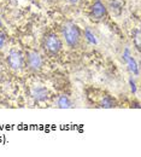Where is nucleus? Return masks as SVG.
Returning <instances> with one entry per match:
<instances>
[{"instance_id": "39448f33", "label": "nucleus", "mask_w": 141, "mask_h": 157, "mask_svg": "<svg viewBox=\"0 0 141 157\" xmlns=\"http://www.w3.org/2000/svg\"><path fill=\"white\" fill-rule=\"evenodd\" d=\"M122 57H123V59H124L127 67H128L129 73H130L133 76H139V75H140V68H139V64H138L136 59L133 57V55H132V52H130V50H129L128 47L124 48Z\"/></svg>"}, {"instance_id": "7ed1b4c3", "label": "nucleus", "mask_w": 141, "mask_h": 157, "mask_svg": "<svg viewBox=\"0 0 141 157\" xmlns=\"http://www.w3.org/2000/svg\"><path fill=\"white\" fill-rule=\"evenodd\" d=\"M24 67L29 71L39 73L43 67V58L38 51H28L24 56Z\"/></svg>"}, {"instance_id": "f03ea898", "label": "nucleus", "mask_w": 141, "mask_h": 157, "mask_svg": "<svg viewBox=\"0 0 141 157\" xmlns=\"http://www.w3.org/2000/svg\"><path fill=\"white\" fill-rule=\"evenodd\" d=\"M41 47L46 55L54 57V56L59 55V52L63 48V39L56 32L50 30L41 39Z\"/></svg>"}, {"instance_id": "ddd939ff", "label": "nucleus", "mask_w": 141, "mask_h": 157, "mask_svg": "<svg viewBox=\"0 0 141 157\" xmlns=\"http://www.w3.org/2000/svg\"><path fill=\"white\" fill-rule=\"evenodd\" d=\"M129 85H130V90H132V92L135 93V92H136V85H135V82H134L133 78H129Z\"/></svg>"}, {"instance_id": "423d86ee", "label": "nucleus", "mask_w": 141, "mask_h": 157, "mask_svg": "<svg viewBox=\"0 0 141 157\" xmlns=\"http://www.w3.org/2000/svg\"><path fill=\"white\" fill-rule=\"evenodd\" d=\"M89 15H91V17L93 20L101 21L104 17H106V15H107V7H106V5L101 0H95L93 2V5L91 6Z\"/></svg>"}, {"instance_id": "f8f14e48", "label": "nucleus", "mask_w": 141, "mask_h": 157, "mask_svg": "<svg viewBox=\"0 0 141 157\" xmlns=\"http://www.w3.org/2000/svg\"><path fill=\"white\" fill-rule=\"evenodd\" d=\"M5 45H6V35L2 32H0V51L5 47Z\"/></svg>"}, {"instance_id": "20e7f679", "label": "nucleus", "mask_w": 141, "mask_h": 157, "mask_svg": "<svg viewBox=\"0 0 141 157\" xmlns=\"http://www.w3.org/2000/svg\"><path fill=\"white\" fill-rule=\"evenodd\" d=\"M7 65L15 70V71H20L24 68V55L17 48H12L10 50L9 55H7Z\"/></svg>"}, {"instance_id": "6e6552de", "label": "nucleus", "mask_w": 141, "mask_h": 157, "mask_svg": "<svg viewBox=\"0 0 141 157\" xmlns=\"http://www.w3.org/2000/svg\"><path fill=\"white\" fill-rule=\"evenodd\" d=\"M116 105H117L116 99L113 98L112 96H110V94L102 96L100 103H99V106H100V108H104V109H112V108H115Z\"/></svg>"}, {"instance_id": "9d476101", "label": "nucleus", "mask_w": 141, "mask_h": 157, "mask_svg": "<svg viewBox=\"0 0 141 157\" xmlns=\"http://www.w3.org/2000/svg\"><path fill=\"white\" fill-rule=\"evenodd\" d=\"M82 33H83V38H84V40H86L88 44H92V45H97V44H98L97 35L94 34V32H93L92 29L86 28L84 32H82Z\"/></svg>"}, {"instance_id": "9b49d317", "label": "nucleus", "mask_w": 141, "mask_h": 157, "mask_svg": "<svg viewBox=\"0 0 141 157\" xmlns=\"http://www.w3.org/2000/svg\"><path fill=\"white\" fill-rule=\"evenodd\" d=\"M133 42L136 47L138 51H140V47H141V33H140V29L136 28L134 32H133Z\"/></svg>"}, {"instance_id": "1a4fd4ad", "label": "nucleus", "mask_w": 141, "mask_h": 157, "mask_svg": "<svg viewBox=\"0 0 141 157\" xmlns=\"http://www.w3.org/2000/svg\"><path fill=\"white\" fill-rule=\"evenodd\" d=\"M57 106L59 109H70L74 106L72 104V100L69 98L66 94H61L58 98H57V101H56Z\"/></svg>"}, {"instance_id": "0eeeda50", "label": "nucleus", "mask_w": 141, "mask_h": 157, "mask_svg": "<svg viewBox=\"0 0 141 157\" xmlns=\"http://www.w3.org/2000/svg\"><path fill=\"white\" fill-rule=\"evenodd\" d=\"M30 97L36 103H42L50 98V91L45 86H34L30 90Z\"/></svg>"}, {"instance_id": "4468645a", "label": "nucleus", "mask_w": 141, "mask_h": 157, "mask_svg": "<svg viewBox=\"0 0 141 157\" xmlns=\"http://www.w3.org/2000/svg\"><path fill=\"white\" fill-rule=\"evenodd\" d=\"M70 4H72V5H76V4H79L80 2V0H68Z\"/></svg>"}, {"instance_id": "f257e3e1", "label": "nucleus", "mask_w": 141, "mask_h": 157, "mask_svg": "<svg viewBox=\"0 0 141 157\" xmlns=\"http://www.w3.org/2000/svg\"><path fill=\"white\" fill-rule=\"evenodd\" d=\"M61 39L65 41L66 46L70 48H77L80 47L83 33L79 24L74 22H65L61 25Z\"/></svg>"}]
</instances>
